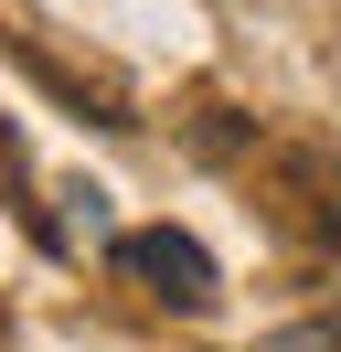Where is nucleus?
I'll return each mask as SVG.
<instances>
[{"instance_id":"3","label":"nucleus","mask_w":341,"mask_h":352,"mask_svg":"<svg viewBox=\"0 0 341 352\" xmlns=\"http://www.w3.org/2000/svg\"><path fill=\"white\" fill-rule=\"evenodd\" d=\"M267 352H341V331L320 320V331H288V342H267Z\"/></svg>"},{"instance_id":"2","label":"nucleus","mask_w":341,"mask_h":352,"mask_svg":"<svg viewBox=\"0 0 341 352\" xmlns=\"http://www.w3.org/2000/svg\"><path fill=\"white\" fill-rule=\"evenodd\" d=\"M277 182H288V214H298V224H309V235L341 256V160H320V150H288V160H277Z\"/></svg>"},{"instance_id":"1","label":"nucleus","mask_w":341,"mask_h":352,"mask_svg":"<svg viewBox=\"0 0 341 352\" xmlns=\"http://www.w3.org/2000/svg\"><path fill=\"white\" fill-rule=\"evenodd\" d=\"M107 256H118V267H128V278H139L160 309H182V320H203V309L224 299V278H213V245H203V235H182V224H128Z\"/></svg>"}]
</instances>
